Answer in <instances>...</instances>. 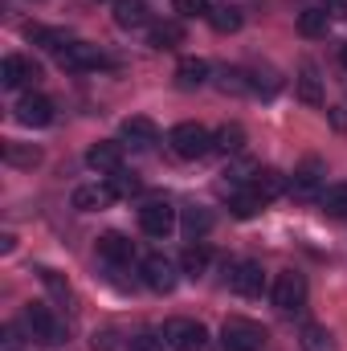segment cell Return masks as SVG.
Returning a JSON list of instances; mask_svg holds the SVG:
<instances>
[{"label": "cell", "mask_w": 347, "mask_h": 351, "mask_svg": "<svg viewBox=\"0 0 347 351\" xmlns=\"http://www.w3.org/2000/svg\"><path fill=\"white\" fill-rule=\"evenodd\" d=\"M265 339H270L265 327L254 323V319H246V315H229L225 327H221V343H225V351H261Z\"/></svg>", "instance_id": "1"}, {"label": "cell", "mask_w": 347, "mask_h": 351, "mask_svg": "<svg viewBox=\"0 0 347 351\" xmlns=\"http://www.w3.org/2000/svg\"><path fill=\"white\" fill-rule=\"evenodd\" d=\"M168 147H172L180 160H204L213 152V131L200 127V123H180V127H172V135H168Z\"/></svg>", "instance_id": "2"}, {"label": "cell", "mask_w": 347, "mask_h": 351, "mask_svg": "<svg viewBox=\"0 0 347 351\" xmlns=\"http://www.w3.org/2000/svg\"><path fill=\"white\" fill-rule=\"evenodd\" d=\"M270 298H274V306H278L282 315H298V311L307 306V278H302L298 269H282V274L274 278Z\"/></svg>", "instance_id": "3"}, {"label": "cell", "mask_w": 347, "mask_h": 351, "mask_svg": "<svg viewBox=\"0 0 347 351\" xmlns=\"http://www.w3.org/2000/svg\"><path fill=\"white\" fill-rule=\"evenodd\" d=\"M164 343L172 351H208V331L196 319H168L164 323Z\"/></svg>", "instance_id": "4"}, {"label": "cell", "mask_w": 347, "mask_h": 351, "mask_svg": "<svg viewBox=\"0 0 347 351\" xmlns=\"http://www.w3.org/2000/svg\"><path fill=\"white\" fill-rule=\"evenodd\" d=\"M25 327H29V335H33L37 343H49V348H58V343L66 339L62 319H58L49 306H41V302H29V306H25Z\"/></svg>", "instance_id": "5"}, {"label": "cell", "mask_w": 347, "mask_h": 351, "mask_svg": "<svg viewBox=\"0 0 347 351\" xmlns=\"http://www.w3.org/2000/svg\"><path fill=\"white\" fill-rule=\"evenodd\" d=\"M139 229L147 233V237H168L176 229V208L168 204V200H147L143 208H139Z\"/></svg>", "instance_id": "6"}, {"label": "cell", "mask_w": 347, "mask_h": 351, "mask_svg": "<svg viewBox=\"0 0 347 351\" xmlns=\"http://www.w3.org/2000/svg\"><path fill=\"white\" fill-rule=\"evenodd\" d=\"M323 176H327V172H323V164H319V160H307L298 172L290 176V188H286V192H290L294 200H319V196H323V188H327V184H323Z\"/></svg>", "instance_id": "7"}, {"label": "cell", "mask_w": 347, "mask_h": 351, "mask_svg": "<svg viewBox=\"0 0 347 351\" xmlns=\"http://www.w3.org/2000/svg\"><path fill=\"white\" fill-rule=\"evenodd\" d=\"M106 58H102V49L98 45H90V41H70L62 53H58V66L62 70H70V74H82V70H98Z\"/></svg>", "instance_id": "8"}, {"label": "cell", "mask_w": 347, "mask_h": 351, "mask_svg": "<svg viewBox=\"0 0 347 351\" xmlns=\"http://www.w3.org/2000/svg\"><path fill=\"white\" fill-rule=\"evenodd\" d=\"M143 282H147V290H156V294H172L176 282H180V269H176V262H168L164 254H152V258H143Z\"/></svg>", "instance_id": "9"}, {"label": "cell", "mask_w": 347, "mask_h": 351, "mask_svg": "<svg viewBox=\"0 0 347 351\" xmlns=\"http://www.w3.org/2000/svg\"><path fill=\"white\" fill-rule=\"evenodd\" d=\"M115 200H119V192H115L110 180H98V184H82V188H74V208H78V213H102V208H110Z\"/></svg>", "instance_id": "10"}, {"label": "cell", "mask_w": 347, "mask_h": 351, "mask_svg": "<svg viewBox=\"0 0 347 351\" xmlns=\"http://www.w3.org/2000/svg\"><path fill=\"white\" fill-rule=\"evenodd\" d=\"M12 119H16L21 127H49V123H53V102H49L45 94H25V98L16 102Z\"/></svg>", "instance_id": "11"}, {"label": "cell", "mask_w": 347, "mask_h": 351, "mask_svg": "<svg viewBox=\"0 0 347 351\" xmlns=\"http://www.w3.org/2000/svg\"><path fill=\"white\" fill-rule=\"evenodd\" d=\"M261 286H265V274H261L258 262L229 265V290H233V294H241V298H258Z\"/></svg>", "instance_id": "12"}, {"label": "cell", "mask_w": 347, "mask_h": 351, "mask_svg": "<svg viewBox=\"0 0 347 351\" xmlns=\"http://www.w3.org/2000/svg\"><path fill=\"white\" fill-rule=\"evenodd\" d=\"M37 78H41V70H37L29 58H21V53H8V58H4V66H0V82H4V90L33 86Z\"/></svg>", "instance_id": "13"}, {"label": "cell", "mask_w": 347, "mask_h": 351, "mask_svg": "<svg viewBox=\"0 0 347 351\" xmlns=\"http://www.w3.org/2000/svg\"><path fill=\"white\" fill-rule=\"evenodd\" d=\"M86 164L94 168V172H106L115 176L119 168H123V143H110V139H102V143H94L86 152Z\"/></svg>", "instance_id": "14"}, {"label": "cell", "mask_w": 347, "mask_h": 351, "mask_svg": "<svg viewBox=\"0 0 347 351\" xmlns=\"http://www.w3.org/2000/svg\"><path fill=\"white\" fill-rule=\"evenodd\" d=\"M115 25L119 29H152V12L143 0H115Z\"/></svg>", "instance_id": "15"}, {"label": "cell", "mask_w": 347, "mask_h": 351, "mask_svg": "<svg viewBox=\"0 0 347 351\" xmlns=\"http://www.w3.org/2000/svg\"><path fill=\"white\" fill-rule=\"evenodd\" d=\"M98 258L110 262V265H127L135 258V245H131L123 233H102V237H98Z\"/></svg>", "instance_id": "16"}, {"label": "cell", "mask_w": 347, "mask_h": 351, "mask_svg": "<svg viewBox=\"0 0 347 351\" xmlns=\"http://www.w3.org/2000/svg\"><path fill=\"white\" fill-rule=\"evenodd\" d=\"M123 139L131 147H152L160 139V127L152 119H143V114H131V119H123Z\"/></svg>", "instance_id": "17"}, {"label": "cell", "mask_w": 347, "mask_h": 351, "mask_svg": "<svg viewBox=\"0 0 347 351\" xmlns=\"http://www.w3.org/2000/svg\"><path fill=\"white\" fill-rule=\"evenodd\" d=\"M208 82V62L204 58H184L176 66V86L180 90H200Z\"/></svg>", "instance_id": "18"}, {"label": "cell", "mask_w": 347, "mask_h": 351, "mask_svg": "<svg viewBox=\"0 0 347 351\" xmlns=\"http://www.w3.org/2000/svg\"><path fill=\"white\" fill-rule=\"evenodd\" d=\"M180 41H184V25H180V21H156V25L147 29V45H152V49H164V53H168Z\"/></svg>", "instance_id": "19"}, {"label": "cell", "mask_w": 347, "mask_h": 351, "mask_svg": "<svg viewBox=\"0 0 347 351\" xmlns=\"http://www.w3.org/2000/svg\"><path fill=\"white\" fill-rule=\"evenodd\" d=\"M250 188H254L261 200L270 204V200H278V196H282V192H286L290 184H286V176L278 172V168H261V172L254 176V180H250Z\"/></svg>", "instance_id": "20"}, {"label": "cell", "mask_w": 347, "mask_h": 351, "mask_svg": "<svg viewBox=\"0 0 347 351\" xmlns=\"http://www.w3.org/2000/svg\"><path fill=\"white\" fill-rule=\"evenodd\" d=\"M25 37L33 45H41V49H53V53H62L70 45V33L66 29H45V25H25Z\"/></svg>", "instance_id": "21"}, {"label": "cell", "mask_w": 347, "mask_h": 351, "mask_svg": "<svg viewBox=\"0 0 347 351\" xmlns=\"http://www.w3.org/2000/svg\"><path fill=\"white\" fill-rule=\"evenodd\" d=\"M213 147H217V152H225V156L246 152V127H241V123H225V127L213 135Z\"/></svg>", "instance_id": "22"}, {"label": "cell", "mask_w": 347, "mask_h": 351, "mask_svg": "<svg viewBox=\"0 0 347 351\" xmlns=\"http://www.w3.org/2000/svg\"><path fill=\"white\" fill-rule=\"evenodd\" d=\"M45 156H41V147H33V143H4V164L8 168H37Z\"/></svg>", "instance_id": "23"}, {"label": "cell", "mask_w": 347, "mask_h": 351, "mask_svg": "<svg viewBox=\"0 0 347 351\" xmlns=\"http://www.w3.org/2000/svg\"><path fill=\"white\" fill-rule=\"evenodd\" d=\"M217 90H221V94L241 98V94H254V78H250L246 70H229V66H225V70L217 74Z\"/></svg>", "instance_id": "24"}, {"label": "cell", "mask_w": 347, "mask_h": 351, "mask_svg": "<svg viewBox=\"0 0 347 351\" xmlns=\"http://www.w3.org/2000/svg\"><path fill=\"white\" fill-rule=\"evenodd\" d=\"M298 348H302V351H339V348H335V335H331L327 327H319V323H307V327H302Z\"/></svg>", "instance_id": "25"}, {"label": "cell", "mask_w": 347, "mask_h": 351, "mask_svg": "<svg viewBox=\"0 0 347 351\" xmlns=\"http://www.w3.org/2000/svg\"><path fill=\"white\" fill-rule=\"evenodd\" d=\"M327 29H331V12H327V8H307V12H298V33H302V37H327Z\"/></svg>", "instance_id": "26"}, {"label": "cell", "mask_w": 347, "mask_h": 351, "mask_svg": "<svg viewBox=\"0 0 347 351\" xmlns=\"http://www.w3.org/2000/svg\"><path fill=\"white\" fill-rule=\"evenodd\" d=\"M298 98L307 106H323V82H319V70L315 66H302L298 70Z\"/></svg>", "instance_id": "27"}, {"label": "cell", "mask_w": 347, "mask_h": 351, "mask_svg": "<svg viewBox=\"0 0 347 351\" xmlns=\"http://www.w3.org/2000/svg\"><path fill=\"white\" fill-rule=\"evenodd\" d=\"M261 208H265V200H261L254 188H246V192H233V200H229V213H233L237 221H250V217H258Z\"/></svg>", "instance_id": "28"}, {"label": "cell", "mask_w": 347, "mask_h": 351, "mask_svg": "<svg viewBox=\"0 0 347 351\" xmlns=\"http://www.w3.org/2000/svg\"><path fill=\"white\" fill-rule=\"evenodd\" d=\"M319 204H323V213H327V217H347V180L327 184V188H323V196H319Z\"/></svg>", "instance_id": "29"}, {"label": "cell", "mask_w": 347, "mask_h": 351, "mask_svg": "<svg viewBox=\"0 0 347 351\" xmlns=\"http://www.w3.org/2000/svg\"><path fill=\"white\" fill-rule=\"evenodd\" d=\"M204 269H208V250H204V245H188V250L180 254V274H184V278L196 282Z\"/></svg>", "instance_id": "30"}, {"label": "cell", "mask_w": 347, "mask_h": 351, "mask_svg": "<svg viewBox=\"0 0 347 351\" xmlns=\"http://www.w3.org/2000/svg\"><path fill=\"white\" fill-rule=\"evenodd\" d=\"M241 21H246V16H241V8H233V4H221V8L208 12V25H213L217 33H237Z\"/></svg>", "instance_id": "31"}, {"label": "cell", "mask_w": 347, "mask_h": 351, "mask_svg": "<svg viewBox=\"0 0 347 351\" xmlns=\"http://www.w3.org/2000/svg\"><path fill=\"white\" fill-rule=\"evenodd\" d=\"M180 225H184V237L196 241V237H204V233L213 229V213H208V208H184V221H180Z\"/></svg>", "instance_id": "32"}, {"label": "cell", "mask_w": 347, "mask_h": 351, "mask_svg": "<svg viewBox=\"0 0 347 351\" xmlns=\"http://www.w3.org/2000/svg\"><path fill=\"white\" fill-rule=\"evenodd\" d=\"M250 78H254V94H265V98H270V94L282 90V78H278L274 70H254Z\"/></svg>", "instance_id": "33"}, {"label": "cell", "mask_w": 347, "mask_h": 351, "mask_svg": "<svg viewBox=\"0 0 347 351\" xmlns=\"http://www.w3.org/2000/svg\"><path fill=\"white\" fill-rule=\"evenodd\" d=\"M172 8L184 16V21H196V16H208V0H172Z\"/></svg>", "instance_id": "34"}, {"label": "cell", "mask_w": 347, "mask_h": 351, "mask_svg": "<svg viewBox=\"0 0 347 351\" xmlns=\"http://www.w3.org/2000/svg\"><path fill=\"white\" fill-rule=\"evenodd\" d=\"M110 184H115V192H119V196H131V192H139V176L127 172V168H119V172L110 176Z\"/></svg>", "instance_id": "35"}, {"label": "cell", "mask_w": 347, "mask_h": 351, "mask_svg": "<svg viewBox=\"0 0 347 351\" xmlns=\"http://www.w3.org/2000/svg\"><path fill=\"white\" fill-rule=\"evenodd\" d=\"M41 282H45V286H49V290H53L58 298H70V286H66V282L58 278V269H41Z\"/></svg>", "instance_id": "36"}, {"label": "cell", "mask_w": 347, "mask_h": 351, "mask_svg": "<svg viewBox=\"0 0 347 351\" xmlns=\"http://www.w3.org/2000/svg\"><path fill=\"white\" fill-rule=\"evenodd\" d=\"M168 343H160L156 335H135L131 343H127V351H164Z\"/></svg>", "instance_id": "37"}, {"label": "cell", "mask_w": 347, "mask_h": 351, "mask_svg": "<svg viewBox=\"0 0 347 351\" xmlns=\"http://www.w3.org/2000/svg\"><path fill=\"white\" fill-rule=\"evenodd\" d=\"M327 114H331V127H335V131H347V106H344V102H339V106H331Z\"/></svg>", "instance_id": "38"}, {"label": "cell", "mask_w": 347, "mask_h": 351, "mask_svg": "<svg viewBox=\"0 0 347 351\" xmlns=\"http://www.w3.org/2000/svg\"><path fill=\"white\" fill-rule=\"evenodd\" d=\"M327 12L339 16V21H347V0H327Z\"/></svg>", "instance_id": "39"}, {"label": "cell", "mask_w": 347, "mask_h": 351, "mask_svg": "<svg viewBox=\"0 0 347 351\" xmlns=\"http://www.w3.org/2000/svg\"><path fill=\"white\" fill-rule=\"evenodd\" d=\"M12 245H16V237H12V233H4V237H0V250H4V254H12Z\"/></svg>", "instance_id": "40"}, {"label": "cell", "mask_w": 347, "mask_h": 351, "mask_svg": "<svg viewBox=\"0 0 347 351\" xmlns=\"http://www.w3.org/2000/svg\"><path fill=\"white\" fill-rule=\"evenodd\" d=\"M339 58H344V66H347V41H344V49H339Z\"/></svg>", "instance_id": "41"}]
</instances>
